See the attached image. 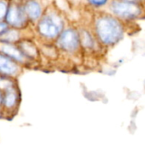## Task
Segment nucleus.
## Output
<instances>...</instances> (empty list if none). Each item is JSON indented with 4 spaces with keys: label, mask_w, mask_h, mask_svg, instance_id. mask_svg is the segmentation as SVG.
Masks as SVG:
<instances>
[{
    "label": "nucleus",
    "mask_w": 145,
    "mask_h": 146,
    "mask_svg": "<svg viewBox=\"0 0 145 146\" xmlns=\"http://www.w3.org/2000/svg\"><path fill=\"white\" fill-rule=\"evenodd\" d=\"M88 24L103 48L114 46L122 38L124 27L121 21L108 11L91 13Z\"/></svg>",
    "instance_id": "f257e3e1"
},
{
    "label": "nucleus",
    "mask_w": 145,
    "mask_h": 146,
    "mask_svg": "<svg viewBox=\"0 0 145 146\" xmlns=\"http://www.w3.org/2000/svg\"><path fill=\"white\" fill-rule=\"evenodd\" d=\"M68 23L67 15L51 6L32 27V34L39 43H54Z\"/></svg>",
    "instance_id": "f03ea898"
},
{
    "label": "nucleus",
    "mask_w": 145,
    "mask_h": 146,
    "mask_svg": "<svg viewBox=\"0 0 145 146\" xmlns=\"http://www.w3.org/2000/svg\"><path fill=\"white\" fill-rule=\"evenodd\" d=\"M62 58L83 59L77 24L69 22L54 42Z\"/></svg>",
    "instance_id": "7ed1b4c3"
},
{
    "label": "nucleus",
    "mask_w": 145,
    "mask_h": 146,
    "mask_svg": "<svg viewBox=\"0 0 145 146\" xmlns=\"http://www.w3.org/2000/svg\"><path fill=\"white\" fill-rule=\"evenodd\" d=\"M4 22L9 27L32 33V26L26 15L23 4L19 0H9Z\"/></svg>",
    "instance_id": "20e7f679"
},
{
    "label": "nucleus",
    "mask_w": 145,
    "mask_h": 146,
    "mask_svg": "<svg viewBox=\"0 0 145 146\" xmlns=\"http://www.w3.org/2000/svg\"><path fill=\"white\" fill-rule=\"evenodd\" d=\"M80 45L83 56L85 55H94L103 50V46L100 44L96 36L94 35L90 25L85 21L77 23Z\"/></svg>",
    "instance_id": "39448f33"
},
{
    "label": "nucleus",
    "mask_w": 145,
    "mask_h": 146,
    "mask_svg": "<svg viewBox=\"0 0 145 146\" xmlns=\"http://www.w3.org/2000/svg\"><path fill=\"white\" fill-rule=\"evenodd\" d=\"M108 12L119 20H129L135 18L141 13L138 5L122 0H111L108 8Z\"/></svg>",
    "instance_id": "423d86ee"
},
{
    "label": "nucleus",
    "mask_w": 145,
    "mask_h": 146,
    "mask_svg": "<svg viewBox=\"0 0 145 146\" xmlns=\"http://www.w3.org/2000/svg\"><path fill=\"white\" fill-rule=\"evenodd\" d=\"M17 45L26 59L32 65L40 62L39 43L32 33L26 34L25 37H23L17 43Z\"/></svg>",
    "instance_id": "0eeeda50"
},
{
    "label": "nucleus",
    "mask_w": 145,
    "mask_h": 146,
    "mask_svg": "<svg viewBox=\"0 0 145 146\" xmlns=\"http://www.w3.org/2000/svg\"><path fill=\"white\" fill-rule=\"evenodd\" d=\"M26 15L32 27L44 14L49 6L44 0H28L22 3Z\"/></svg>",
    "instance_id": "6e6552de"
},
{
    "label": "nucleus",
    "mask_w": 145,
    "mask_h": 146,
    "mask_svg": "<svg viewBox=\"0 0 145 146\" xmlns=\"http://www.w3.org/2000/svg\"><path fill=\"white\" fill-rule=\"evenodd\" d=\"M3 92V114H10L16 111L20 104V92L17 85H15Z\"/></svg>",
    "instance_id": "1a4fd4ad"
},
{
    "label": "nucleus",
    "mask_w": 145,
    "mask_h": 146,
    "mask_svg": "<svg viewBox=\"0 0 145 146\" xmlns=\"http://www.w3.org/2000/svg\"><path fill=\"white\" fill-rule=\"evenodd\" d=\"M23 67L0 51V75L16 79L23 71Z\"/></svg>",
    "instance_id": "9d476101"
},
{
    "label": "nucleus",
    "mask_w": 145,
    "mask_h": 146,
    "mask_svg": "<svg viewBox=\"0 0 145 146\" xmlns=\"http://www.w3.org/2000/svg\"><path fill=\"white\" fill-rule=\"evenodd\" d=\"M0 51H2L9 57L18 62L23 68L32 66V64L26 59V57L21 52L17 44H0Z\"/></svg>",
    "instance_id": "9b49d317"
},
{
    "label": "nucleus",
    "mask_w": 145,
    "mask_h": 146,
    "mask_svg": "<svg viewBox=\"0 0 145 146\" xmlns=\"http://www.w3.org/2000/svg\"><path fill=\"white\" fill-rule=\"evenodd\" d=\"M39 50L40 62L42 60H45L48 62H57L62 58L60 51L54 43H39Z\"/></svg>",
    "instance_id": "f8f14e48"
},
{
    "label": "nucleus",
    "mask_w": 145,
    "mask_h": 146,
    "mask_svg": "<svg viewBox=\"0 0 145 146\" xmlns=\"http://www.w3.org/2000/svg\"><path fill=\"white\" fill-rule=\"evenodd\" d=\"M32 33H25L17 29L8 27L0 37V44H17L23 37Z\"/></svg>",
    "instance_id": "ddd939ff"
},
{
    "label": "nucleus",
    "mask_w": 145,
    "mask_h": 146,
    "mask_svg": "<svg viewBox=\"0 0 145 146\" xmlns=\"http://www.w3.org/2000/svg\"><path fill=\"white\" fill-rule=\"evenodd\" d=\"M111 0H81L84 9L91 13L105 11Z\"/></svg>",
    "instance_id": "4468645a"
},
{
    "label": "nucleus",
    "mask_w": 145,
    "mask_h": 146,
    "mask_svg": "<svg viewBox=\"0 0 145 146\" xmlns=\"http://www.w3.org/2000/svg\"><path fill=\"white\" fill-rule=\"evenodd\" d=\"M52 7L65 14L67 16L74 8L70 0H52Z\"/></svg>",
    "instance_id": "2eb2a0df"
},
{
    "label": "nucleus",
    "mask_w": 145,
    "mask_h": 146,
    "mask_svg": "<svg viewBox=\"0 0 145 146\" xmlns=\"http://www.w3.org/2000/svg\"><path fill=\"white\" fill-rule=\"evenodd\" d=\"M9 0H0V21H4Z\"/></svg>",
    "instance_id": "dca6fc26"
},
{
    "label": "nucleus",
    "mask_w": 145,
    "mask_h": 146,
    "mask_svg": "<svg viewBox=\"0 0 145 146\" xmlns=\"http://www.w3.org/2000/svg\"><path fill=\"white\" fill-rule=\"evenodd\" d=\"M9 27L6 25V23L4 21H0V37L3 35V33L7 30Z\"/></svg>",
    "instance_id": "f3484780"
},
{
    "label": "nucleus",
    "mask_w": 145,
    "mask_h": 146,
    "mask_svg": "<svg viewBox=\"0 0 145 146\" xmlns=\"http://www.w3.org/2000/svg\"><path fill=\"white\" fill-rule=\"evenodd\" d=\"M2 104H3V92L0 91V116L3 114V110H2Z\"/></svg>",
    "instance_id": "a211bd4d"
},
{
    "label": "nucleus",
    "mask_w": 145,
    "mask_h": 146,
    "mask_svg": "<svg viewBox=\"0 0 145 146\" xmlns=\"http://www.w3.org/2000/svg\"><path fill=\"white\" fill-rule=\"evenodd\" d=\"M122 1L129 2V3H133V2H136V1H138V0H122Z\"/></svg>",
    "instance_id": "6ab92c4d"
},
{
    "label": "nucleus",
    "mask_w": 145,
    "mask_h": 146,
    "mask_svg": "<svg viewBox=\"0 0 145 146\" xmlns=\"http://www.w3.org/2000/svg\"><path fill=\"white\" fill-rule=\"evenodd\" d=\"M20 2H21V3H24V2H26V1H28V0H19Z\"/></svg>",
    "instance_id": "aec40b11"
}]
</instances>
